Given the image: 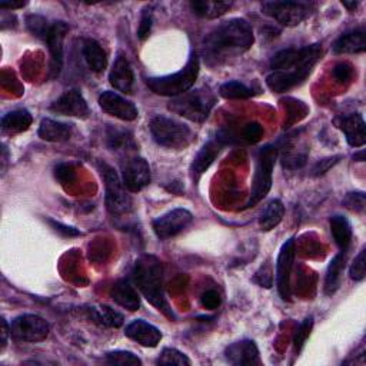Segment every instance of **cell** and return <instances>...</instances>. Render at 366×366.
Segmentation results:
<instances>
[{
  "mask_svg": "<svg viewBox=\"0 0 366 366\" xmlns=\"http://www.w3.org/2000/svg\"><path fill=\"white\" fill-rule=\"evenodd\" d=\"M321 57L322 46L319 43L278 52L270 60L272 72L266 76L268 87L274 94H285L299 86L312 73Z\"/></svg>",
  "mask_w": 366,
  "mask_h": 366,
  "instance_id": "obj_1",
  "label": "cell"
},
{
  "mask_svg": "<svg viewBox=\"0 0 366 366\" xmlns=\"http://www.w3.org/2000/svg\"><path fill=\"white\" fill-rule=\"evenodd\" d=\"M254 42L255 36L249 22L236 17L212 30L203 41V52L210 64H222L248 52Z\"/></svg>",
  "mask_w": 366,
  "mask_h": 366,
  "instance_id": "obj_2",
  "label": "cell"
},
{
  "mask_svg": "<svg viewBox=\"0 0 366 366\" xmlns=\"http://www.w3.org/2000/svg\"><path fill=\"white\" fill-rule=\"evenodd\" d=\"M132 278L138 289L142 292V295L150 305H154L155 308L162 311L169 318H173V314L165 299L163 292V268L156 256H140L133 266Z\"/></svg>",
  "mask_w": 366,
  "mask_h": 366,
  "instance_id": "obj_3",
  "label": "cell"
},
{
  "mask_svg": "<svg viewBox=\"0 0 366 366\" xmlns=\"http://www.w3.org/2000/svg\"><path fill=\"white\" fill-rule=\"evenodd\" d=\"M200 62L196 53H192L189 62L182 71L158 78H149L146 79V86L159 96H169L176 98L183 94H186L188 90L195 85L199 76Z\"/></svg>",
  "mask_w": 366,
  "mask_h": 366,
  "instance_id": "obj_4",
  "label": "cell"
},
{
  "mask_svg": "<svg viewBox=\"0 0 366 366\" xmlns=\"http://www.w3.org/2000/svg\"><path fill=\"white\" fill-rule=\"evenodd\" d=\"M217 103V96L209 87L188 90L186 94L173 98L168 108L172 113L185 117L195 124L205 122Z\"/></svg>",
  "mask_w": 366,
  "mask_h": 366,
  "instance_id": "obj_5",
  "label": "cell"
},
{
  "mask_svg": "<svg viewBox=\"0 0 366 366\" xmlns=\"http://www.w3.org/2000/svg\"><path fill=\"white\" fill-rule=\"evenodd\" d=\"M149 129L155 142L166 149L182 150L193 140V133L185 124L166 116H155L150 120Z\"/></svg>",
  "mask_w": 366,
  "mask_h": 366,
  "instance_id": "obj_6",
  "label": "cell"
},
{
  "mask_svg": "<svg viewBox=\"0 0 366 366\" xmlns=\"http://www.w3.org/2000/svg\"><path fill=\"white\" fill-rule=\"evenodd\" d=\"M99 168L105 182V200L109 213L116 218L129 215L132 212L133 202L128 193L129 191L124 185V182H122L119 175L109 165L101 163Z\"/></svg>",
  "mask_w": 366,
  "mask_h": 366,
  "instance_id": "obj_7",
  "label": "cell"
},
{
  "mask_svg": "<svg viewBox=\"0 0 366 366\" xmlns=\"http://www.w3.org/2000/svg\"><path fill=\"white\" fill-rule=\"evenodd\" d=\"M277 156H278V150L270 145L262 147L258 152L252 188H251V195L247 207H252L258 205L269 193L272 188V175H273V166H274V161H277Z\"/></svg>",
  "mask_w": 366,
  "mask_h": 366,
  "instance_id": "obj_8",
  "label": "cell"
},
{
  "mask_svg": "<svg viewBox=\"0 0 366 366\" xmlns=\"http://www.w3.org/2000/svg\"><path fill=\"white\" fill-rule=\"evenodd\" d=\"M315 8V3L309 2H265L262 3V13L282 26L293 27L308 19Z\"/></svg>",
  "mask_w": 366,
  "mask_h": 366,
  "instance_id": "obj_9",
  "label": "cell"
},
{
  "mask_svg": "<svg viewBox=\"0 0 366 366\" xmlns=\"http://www.w3.org/2000/svg\"><path fill=\"white\" fill-rule=\"evenodd\" d=\"M10 337L20 342H42L47 338L50 326L38 315H20L10 322Z\"/></svg>",
  "mask_w": 366,
  "mask_h": 366,
  "instance_id": "obj_10",
  "label": "cell"
},
{
  "mask_svg": "<svg viewBox=\"0 0 366 366\" xmlns=\"http://www.w3.org/2000/svg\"><path fill=\"white\" fill-rule=\"evenodd\" d=\"M192 221L193 217L188 209L176 207L166 212L165 215L159 217L154 222V232L159 239L166 240L185 230L192 224Z\"/></svg>",
  "mask_w": 366,
  "mask_h": 366,
  "instance_id": "obj_11",
  "label": "cell"
},
{
  "mask_svg": "<svg viewBox=\"0 0 366 366\" xmlns=\"http://www.w3.org/2000/svg\"><path fill=\"white\" fill-rule=\"evenodd\" d=\"M122 182L132 193L143 191L150 183L149 163L140 156L128 158L122 165Z\"/></svg>",
  "mask_w": 366,
  "mask_h": 366,
  "instance_id": "obj_12",
  "label": "cell"
},
{
  "mask_svg": "<svg viewBox=\"0 0 366 366\" xmlns=\"http://www.w3.org/2000/svg\"><path fill=\"white\" fill-rule=\"evenodd\" d=\"M69 26L65 22H54L52 23L50 34L46 39V45L49 46L50 52V78H59L60 72L64 68V42Z\"/></svg>",
  "mask_w": 366,
  "mask_h": 366,
  "instance_id": "obj_13",
  "label": "cell"
},
{
  "mask_svg": "<svg viewBox=\"0 0 366 366\" xmlns=\"http://www.w3.org/2000/svg\"><path fill=\"white\" fill-rule=\"evenodd\" d=\"M295 259V239H288L279 252L277 262V286L284 300L291 299V273Z\"/></svg>",
  "mask_w": 366,
  "mask_h": 366,
  "instance_id": "obj_14",
  "label": "cell"
},
{
  "mask_svg": "<svg viewBox=\"0 0 366 366\" xmlns=\"http://www.w3.org/2000/svg\"><path fill=\"white\" fill-rule=\"evenodd\" d=\"M99 106L101 109L108 113L109 116H113L116 119L125 120V122H132L138 117L139 112L138 108L126 101L125 98H122L116 92L106 90L99 96Z\"/></svg>",
  "mask_w": 366,
  "mask_h": 366,
  "instance_id": "obj_15",
  "label": "cell"
},
{
  "mask_svg": "<svg viewBox=\"0 0 366 366\" xmlns=\"http://www.w3.org/2000/svg\"><path fill=\"white\" fill-rule=\"evenodd\" d=\"M50 110L57 115L72 116V117H79V119H85L90 113L87 102L85 101L80 92L76 89L68 90L62 96L57 98L50 105Z\"/></svg>",
  "mask_w": 366,
  "mask_h": 366,
  "instance_id": "obj_16",
  "label": "cell"
},
{
  "mask_svg": "<svg viewBox=\"0 0 366 366\" xmlns=\"http://www.w3.org/2000/svg\"><path fill=\"white\" fill-rule=\"evenodd\" d=\"M109 82L116 90L124 92V94L128 95L132 94L135 85V75L128 57L122 52L117 53L115 59V64L109 73Z\"/></svg>",
  "mask_w": 366,
  "mask_h": 366,
  "instance_id": "obj_17",
  "label": "cell"
},
{
  "mask_svg": "<svg viewBox=\"0 0 366 366\" xmlns=\"http://www.w3.org/2000/svg\"><path fill=\"white\" fill-rule=\"evenodd\" d=\"M125 335L129 339L146 348H155L162 341V332L156 326L143 319L131 322L125 329Z\"/></svg>",
  "mask_w": 366,
  "mask_h": 366,
  "instance_id": "obj_18",
  "label": "cell"
},
{
  "mask_svg": "<svg viewBox=\"0 0 366 366\" xmlns=\"http://www.w3.org/2000/svg\"><path fill=\"white\" fill-rule=\"evenodd\" d=\"M225 356L229 363L236 366H252L261 365L259 351L254 341L245 339L229 345L225 351Z\"/></svg>",
  "mask_w": 366,
  "mask_h": 366,
  "instance_id": "obj_19",
  "label": "cell"
},
{
  "mask_svg": "<svg viewBox=\"0 0 366 366\" xmlns=\"http://www.w3.org/2000/svg\"><path fill=\"white\" fill-rule=\"evenodd\" d=\"M110 298L119 305L131 312H135L140 308V296L135 286L131 285L129 281L120 279L113 284L110 289Z\"/></svg>",
  "mask_w": 366,
  "mask_h": 366,
  "instance_id": "obj_20",
  "label": "cell"
},
{
  "mask_svg": "<svg viewBox=\"0 0 366 366\" xmlns=\"http://www.w3.org/2000/svg\"><path fill=\"white\" fill-rule=\"evenodd\" d=\"M341 129L352 147H362L366 143L365 120L359 113H352L341 120Z\"/></svg>",
  "mask_w": 366,
  "mask_h": 366,
  "instance_id": "obj_21",
  "label": "cell"
},
{
  "mask_svg": "<svg viewBox=\"0 0 366 366\" xmlns=\"http://www.w3.org/2000/svg\"><path fill=\"white\" fill-rule=\"evenodd\" d=\"M221 147H222V142L217 139V140H209L199 150V154L196 155L191 166V172L196 179L200 177L210 168V165L215 162V159L218 158L219 152H221Z\"/></svg>",
  "mask_w": 366,
  "mask_h": 366,
  "instance_id": "obj_22",
  "label": "cell"
},
{
  "mask_svg": "<svg viewBox=\"0 0 366 366\" xmlns=\"http://www.w3.org/2000/svg\"><path fill=\"white\" fill-rule=\"evenodd\" d=\"M82 53L90 71L101 73L108 66V56L99 42L95 39H85L82 45Z\"/></svg>",
  "mask_w": 366,
  "mask_h": 366,
  "instance_id": "obj_23",
  "label": "cell"
},
{
  "mask_svg": "<svg viewBox=\"0 0 366 366\" xmlns=\"http://www.w3.org/2000/svg\"><path fill=\"white\" fill-rule=\"evenodd\" d=\"M366 49V36L363 30H352L342 35L333 45V52L338 54L362 53Z\"/></svg>",
  "mask_w": 366,
  "mask_h": 366,
  "instance_id": "obj_24",
  "label": "cell"
},
{
  "mask_svg": "<svg viewBox=\"0 0 366 366\" xmlns=\"http://www.w3.org/2000/svg\"><path fill=\"white\" fill-rule=\"evenodd\" d=\"M285 215V206L279 199L269 200L262 209L259 215V228L265 232H269L277 228Z\"/></svg>",
  "mask_w": 366,
  "mask_h": 366,
  "instance_id": "obj_25",
  "label": "cell"
},
{
  "mask_svg": "<svg viewBox=\"0 0 366 366\" xmlns=\"http://www.w3.org/2000/svg\"><path fill=\"white\" fill-rule=\"evenodd\" d=\"M39 138L46 142H65L71 138L72 129L69 125L52 119H43L39 126Z\"/></svg>",
  "mask_w": 366,
  "mask_h": 366,
  "instance_id": "obj_26",
  "label": "cell"
},
{
  "mask_svg": "<svg viewBox=\"0 0 366 366\" xmlns=\"http://www.w3.org/2000/svg\"><path fill=\"white\" fill-rule=\"evenodd\" d=\"M32 122H34L32 115H30L26 109L12 110L2 117V129L9 135L22 133L29 129V126L32 125Z\"/></svg>",
  "mask_w": 366,
  "mask_h": 366,
  "instance_id": "obj_27",
  "label": "cell"
},
{
  "mask_svg": "<svg viewBox=\"0 0 366 366\" xmlns=\"http://www.w3.org/2000/svg\"><path fill=\"white\" fill-rule=\"evenodd\" d=\"M346 263V252H342L339 255L335 256L326 270V278H325V293L326 295H333L338 291L341 285V278H342V272L345 269Z\"/></svg>",
  "mask_w": 366,
  "mask_h": 366,
  "instance_id": "obj_28",
  "label": "cell"
},
{
  "mask_svg": "<svg viewBox=\"0 0 366 366\" xmlns=\"http://www.w3.org/2000/svg\"><path fill=\"white\" fill-rule=\"evenodd\" d=\"M329 224L335 243H337L342 252H346L352 242V228L349 221L342 215H335L330 218Z\"/></svg>",
  "mask_w": 366,
  "mask_h": 366,
  "instance_id": "obj_29",
  "label": "cell"
},
{
  "mask_svg": "<svg viewBox=\"0 0 366 366\" xmlns=\"http://www.w3.org/2000/svg\"><path fill=\"white\" fill-rule=\"evenodd\" d=\"M282 165L286 169H300L308 162V150L300 149V145H296L295 139L289 140L288 145L284 146L282 150Z\"/></svg>",
  "mask_w": 366,
  "mask_h": 366,
  "instance_id": "obj_30",
  "label": "cell"
},
{
  "mask_svg": "<svg viewBox=\"0 0 366 366\" xmlns=\"http://www.w3.org/2000/svg\"><path fill=\"white\" fill-rule=\"evenodd\" d=\"M232 2H209V0H196L191 2V9L195 15L206 19H217L225 15L230 8Z\"/></svg>",
  "mask_w": 366,
  "mask_h": 366,
  "instance_id": "obj_31",
  "label": "cell"
},
{
  "mask_svg": "<svg viewBox=\"0 0 366 366\" xmlns=\"http://www.w3.org/2000/svg\"><path fill=\"white\" fill-rule=\"evenodd\" d=\"M92 314V318H94L98 323L110 326V328H119L124 325V315L120 312L112 309L110 307H106V305H99V307H94L89 309Z\"/></svg>",
  "mask_w": 366,
  "mask_h": 366,
  "instance_id": "obj_32",
  "label": "cell"
},
{
  "mask_svg": "<svg viewBox=\"0 0 366 366\" xmlns=\"http://www.w3.org/2000/svg\"><path fill=\"white\" fill-rule=\"evenodd\" d=\"M221 96L225 99H248L254 95V90L248 87L245 83H240L237 80L226 82L219 89Z\"/></svg>",
  "mask_w": 366,
  "mask_h": 366,
  "instance_id": "obj_33",
  "label": "cell"
},
{
  "mask_svg": "<svg viewBox=\"0 0 366 366\" xmlns=\"http://www.w3.org/2000/svg\"><path fill=\"white\" fill-rule=\"evenodd\" d=\"M26 26L29 29V32L32 34L34 36L42 39L43 42H46L49 34H50V29H52V23L47 22V19H45L43 16L39 15H30L26 17Z\"/></svg>",
  "mask_w": 366,
  "mask_h": 366,
  "instance_id": "obj_34",
  "label": "cell"
},
{
  "mask_svg": "<svg viewBox=\"0 0 366 366\" xmlns=\"http://www.w3.org/2000/svg\"><path fill=\"white\" fill-rule=\"evenodd\" d=\"M108 145L113 150H125L129 146H135L132 138H128V132L117 131L115 128H110L108 132Z\"/></svg>",
  "mask_w": 366,
  "mask_h": 366,
  "instance_id": "obj_35",
  "label": "cell"
},
{
  "mask_svg": "<svg viewBox=\"0 0 366 366\" xmlns=\"http://www.w3.org/2000/svg\"><path fill=\"white\" fill-rule=\"evenodd\" d=\"M156 362L159 365H179V366L191 365V359L185 353H182L180 351L173 348L163 349Z\"/></svg>",
  "mask_w": 366,
  "mask_h": 366,
  "instance_id": "obj_36",
  "label": "cell"
},
{
  "mask_svg": "<svg viewBox=\"0 0 366 366\" xmlns=\"http://www.w3.org/2000/svg\"><path fill=\"white\" fill-rule=\"evenodd\" d=\"M312 328H314V318L312 316L307 318L298 326V329L295 332V337H293V348H295L296 353L300 352L305 342H307V339L309 338Z\"/></svg>",
  "mask_w": 366,
  "mask_h": 366,
  "instance_id": "obj_37",
  "label": "cell"
},
{
  "mask_svg": "<svg viewBox=\"0 0 366 366\" xmlns=\"http://www.w3.org/2000/svg\"><path fill=\"white\" fill-rule=\"evenodd\" d=\"M106 362L112 365H142V360L132 352L115 351L106 353Z\"/></svg>",
  "mask_w": 366,
  "mask_h": 366,
  "instance_id": "obj_38",
  "label": "cell"
},
{
  "mask_svg": "<svg viewBox=\"0 0 366 366\" xmlns=\"http://www.w3.org/2000/svg\"><path fill=\"white\" fill-rule=\"evenodd\" d=\"M365 252L366 249L363 248L358 256L353 259L352 265H351V269H349V274H351V279L356 281V282H360L365 279L366 277V263H365Z\"/></svg>",
  "mask_w": 366,
  "mask_h": 366,
  "instance_id": "obj_39",
  "label": "cell"
},
{
  "mask_svg": "<svg viewBox=\"0 0 366 366\" xmlns=\"http://www.w3.org/2000/svg\"><path fill=\"white\" fill-rule=\"evenodd\" d=\"M344 205L349 209V210H353V212H363L365 207H366V198H365V193L363 192H352V193H348L346 198L344 199Z\"/></svg>",
  "mask_w": 366,
  "mask_h": 366,
  "instance_id": "obj_40",
  "label": "cell"
},
{
  "mask_svg": "<svg viewBox=\"0 0 366 366\" xmlns=\"http://www.w3.org/2000/svg\"><path fill=\"white\" fill-rule=\"evenodd\" d=\"M200 303H202L203 308L213 311V309H218L221 307L222 298L217 291H206L200 298Z\"/></svg>",
  "mask_w": 366,
  "mask_h": 366,
  "instance_id": "obj_41",
  "label": "cell"
},
{
  "mask_svg": "<svg viewBox=\"0 0 366 366\" xmlns=\"http://www.w3.org/2000/svg\"><path fill=\"white\" fill-rule=\"evenodd\" d=\"M152 24H154V17H152L150 10H143L142 13V19L139 23V29H138V38L140 41H145L149 38L150 35V30H152Z\"/></svg>",
  "mask_w": 366,
  "mask_h": 366,
  "instance_id": "obj_42",
  "label": "cell"
},
{
  "mask_svg": "<svg viewBox=\"0 0 366 366\" xmlns=\"http://www.w3.org/2000/svg\"><path fill=\"white\" fill-rule=\"evenodd\" d=\"M263 136V128L259 124H248L243 129V138H245L248 142H259L261 138Z\"/></svg>",
  "mask_w": 366,
  "mask_h": 366,
  "instance_id": "obj_43",
  "label": "cell"
},
{
  "mask_svg": "<svg viewBox=\"0 0 366 366\" xmlns=\"http://www.w3.org/2000/svg\"><path fill=\"white\" fill-rule=\"evenodd\" d=\"M352 75H353V68L346 62L337 65L333 69V76L339 82H348L352 78Z\"/></svg>",
  "mask_w": 366,
  "mask_h": 366,
  "instance_id": "obj_44",
  "label": "cell"
},
{
  "mask_svg": "<svg viewBox=\"0 0 366 366\" xmlns=\"http://www.w3.org/2000/svg\"><path fill=\"white\" fill-rule=\"evenodd\" d=\"M339 159H341V156H335V158H328V159H323V161L318 162V165L314 168V175L318 176V175L326 173Z\"/></svg>",
  "mask_w": 366,
  "mask_h": 366,
  "instance_id": "obj_45",
  "label": "cell"
},
{
  "mask_svg": "<svg viewBox=\"0 0 366 366\" xmlns=\"http://www.w3.org/2000/svg\"><path fill=\"white\" fill-rule=\"evenodd\" d=\"M49 224L53 226V229L59 233H62L65 236H78L80 235V232L75 228H71V226H66V225H62V224H59V222H54V221H49Z\"/></svg>",
  "mask_w": 366,
  "mask_h": 366,
  "instance_id": "obj_46",
  "label": "cell"
},
{
  "mask_svg": "<svg viewBox=\"0 0 366 366\" xmlns=\"http://www.w3.org/2000/svg\"><path fill=\"white\" fill-rule=\"evenodd\" d=\"M72 173H73L72 169L69 166H66V165H60V166L56 168V177L59 180H62V182H65Z\"/></svg>",
  "mask_w": 366,
  "mask_h": 366,
  "instance_id": "obj_47",
  "label": "cell"
},
{
  "mask_svg": "<svg viewBox=\"0 0 366 366\" xmlns=\"http://www.w3.org/2000/svg\"><path fill=\"white\" fill-rule=\"evenodd\" d=\"M23 6H26V2H2V3H0V8H2V9H10V10L20 9Z\"/></svg>",
  "mask_w": 366,
  "mask_h": 366,
  "instance_id": "obj_48",
  "label": "cell"
},
{
  "mask_svg": "<svg viewBox=\"0 0 366 366\" xmlns=\"http://www.w3.org/2000/svg\"><path fill=\"white\" fill-rule=\"evenodd\" d=\"M342 5L345 6V8H348L349 10H353L356 6H358V2H352V3H348V2H342Z\"/></svg>",
  "mask_w": 366,
  "mask_h": 366,
  "instance_id": "obj_49",
  "label": "cell"
},
{
  "mask_svg": "<svg viewBox=\"0 0 366 366\" xmlns=\"http://www.w3.org/2000/svg\"><path fill=\"white\" fill-rule=\"evenodd\" d=\"M363 155H365V150H360V154H359V155H355L353 158H355V159H359V162H363V161H365V156H363Z\"/></svg>",
  "mask_w": 366,
  "mask_h": 366,
  "instance_id": "obj_50",
  "label": "cell"
}]
</instances>
